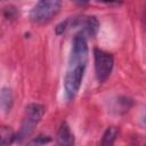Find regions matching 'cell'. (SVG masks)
I'll list each match as a JSON object with an SVG mask.
<instances>
[{
  "label": "cell",
  "mask_w": 146,
  "mask_h": 146,
  "mask_svg": "<svg viewBox=\"0 0 146 146\" xmlns=\"http://www.w3.org/2000/svg\"><path fill=\"white\" fill-rule=\"evenodd\" d=\"M43 114H44V106L43 105L36 104V103L29 104L25 107L21 129H19L17 136H15V141L22 143L24 139L30 137L32 135V132L34 131L35 127L41 121Z\"/></svg>",
  "instance_id": "1"
},
{
  "label": "cell",
  "mask_w": 146,
  "mask_h": 146,
  "mask_svg": "<svg viewBox=\"0 0 146 146\" xmlns=\"http://www.w3.org/2000/svg\"><path fill=\"white\" fill-rule=\"evenodd\" d=\"M63 0H39L30 13V19L35 24L50 22L62 8Z\"/></svg>",
  "instance_id": "2"
},
{
  "label": "cell",
  "mask_w": 146,
  "mask_h": 146,
  "mask_svg": "<svg viewBox=\"0 0 146 146\" xmlns=\"http://www.w3.org/2000/svg\"><path fill=\"white\" fill-rule=\"evenodd\" d=\"M84 71L86 66H68V70L64 78V94L66 100L72 102L76 97L84 76Z\"/></svg>",
  "instance_id": "3"
},
{
  "label": "cell",
  "mask_w": 146,
  "mask_h": 146,
  "mask_svg": "<svg viewBox=\"0 0 146 146\" xmlns=\"http://www.w3.org/2000/svg\"><path fill=\"white\" fill-rule=\"evenodd\" d=\"M95 74L98 82H105L112 73L114 66V57L112 54L96 48L94 50Z\"/></svg>",
  "instance_id": "4"
},
{
  "label": "cell",
  "mask_w": 146,
  "mask_h": 146,
  "mask_svg": "<svg viewBox=\"0 0 146 146\" xmlns=\"http://www.w3.org/2000/svg\"><path fill=\"white\" fill-rule=\"evenodd\" d=\"M88 42L87 38L78 32L72 41V48H71V54H70V59H68V66H74V65H81V66H87L88 62Z\"/></svg>",
  "instance_id": "5"
},
{
  "label": "cell",
  "mask_w": 146,
  "mask_h": 146,
  "mask_svg": "<svg viewBox=\"0 0 146 146\" xmlns=\"http://www.w3.org/2000/svg\"><path fill=\"white\" fill-rule=\"evenodd\" d=\"M75 30L86 38H94L99 30V22L95 16L75 17Z\"/></svg>",
  "instance_id": "6"
},
{
  "label": "cell",
  "mask_w": 146,
  "mask_h": 146,
  "mask_svg": "<svg viewBox=\"0 0 146 146\" xmlns=\"http://www.w3.org/2000/svg\"><path fill=\"white\" fill-rule=\"evenodd\" d=\"M56 141L58 145H74L75 144L74 135L72 133V131L66 122H63L60 124L58 132H57Z\"/></svg>",
  "instance_id": "7"
},
{
  "label": "cell",
  "mask_w": 146,
  "mask_h": 146,
  "mask_svg": "<svg viewBox=\"0 0 146 146\" xmlns=\"http://www.w3.org/2000/svg\"><path fill=\"white\" fill-rule=\"evenodd\" d=\"M14 105L13 91L8 87H3L0 90V112L7 114L11 111Z\"/></svg>",
  "instance_id": "8"
},
{
  "label": "cell",
  "mask_w": 146,
  "mask_h": 146,
  "mask_svg": "<svg viewBox=\"0 0 146 146\" xmlns=\"http://www.w3.org/2000/svg\"><path fill=\"white\" fill-rule=\"evenodd\" d=\"M15 141V133L9 127H0V145H9Z\"/></svg>",
  "instance_id": "9"
},
{
  "label": "cell",
  "mask_w": 146,
  "mask_h": 146,
  "mask_svg": "<svg viewBox=\"0 0 146 146\" xmlns=\"http://www.w3.org/2000/svg\"><path fill=\"white\" fill-rule=\"evenodd\" d=\"M119 136V129L116 127H108L106 129V131L103 135V139H102V145H112L116 138Z\"/></svg>",
  "instance_id": "10"
},
{
  "label": "cell",
  "mask_w": 146,
  "mask_h": 146,
  "mask_svg": "<svg viewBox=\"0 0 146 146\" xmlns=\"http://www.w3.org/2000/svg\"><path fill=\"white\" fill-rule=\"evenodd\" d=\"M50 141H51V138L48 136H38L36 138L30 140L29 144L30 145H44V144H48Z\"/></svg>",
  "instance_id": "11"
},
{
  "label": "cell",
  "mask_w": 146,
  "mask_h": 146,
  "mask_svg": "<svg viewBox=\"0 0 146 146\" xmlns=\"http://www.w3.org/2000/svg\"><path fill=\"white\" fill-rule=\"evenodd\" d=\"M78 5H80V6H84V5H87L88 2H89V0H74Z\"/></svg>",
  "instance_id": "12"
},
{
  "label": "cell",
  "mask_w": 146,
  "mask_h": 146,
  "mask_svg": "<svg viewBox=\"0 0 146 146\" xmlns=\"http://www.w3.org/2000/svg\"><path fill=\"white\" fill-rule=\"evenodd\" d=\"M103 2H106V3H112V2H116V0H100Z\"/></svg>",
  "instance_id": "13"
},
{
  "label": "cell",
  "mask_w": 146,
  "mask_h": 146,
  "mask_svg": "<svg viewBox=\"0 0 146 146\" xmlns=\"http://www.w3.org/2000/svg\"><path fill=\"white\" fill-rule=\"evenodd\" d=\"M119 1H121V0H116V2H119Z\"/></svg>",
  "instance_id": "14"
}]
</instances>
